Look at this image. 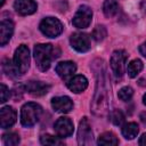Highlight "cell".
<instances>
[{"label": "cell", "instance_id": "obj_19", "mask_svg": "<svg viewBox=\"0 0 146 146\" xmlns=\"http://www.w3.org/2000/svg\"><path fill=\"white\" fill-rule=\"evenodd\" d=\"M103 11L106 17H113L119 11V5L114 0H106L103 6Z\"/></svg>", "mask_w": 146, "mask_h": 146}, {"label": "cell", "instance_id": "obj_27", "mask_svg": "<svg viewBox=\"0 0 146 146\" xmlns=\"http://www.w3.org/2000/svg\"><path fill=\"white\" fill-rule=\"evenodd\" d=\"M111 121L115 124V125H121L124 121V115L120 110H114L111 113Z\"/></svg>", "mask_w": 146, "mask_h": 146}, {"label": "cell", "instance_id": "obj_31", "mask_svg": "<svg viewBox=\"0 0 146 146\" xmlns=\"http://www.w3.org/2000/svg\"><path fill=\"white\" fill-rule=\"evenodd\" d=\"M143 102H144V104L146 105V94L144 95V97H143Z\"/></svg>", "mask_w": 146, "mask_h": 146}, {"label": "cell", "instance_id": "obj_29", "mask_svg": "<svg viewBox=\"0 0 146 146\" xmlns=\"http://www.w3.org/2000/svg\"><path fill=\"white\" fill-rule=\"evenodd\" d=\"M139 51H140V54H141L144 57H146V42H144V43L139 47Z\"/></svg>", "mask_w": 146, "mask_h": 146}, {"label": "cell", "instance_id": "obj_15", "mask_svg": "<svg viewBox=\"0 0 146 146\" xmlns=\"http://www.w3.org/2000/svg\"><path fill=\"white\" fill-rule=\"evenodd\" d=\"M76 71V65L73 62L66 60V62H60L56 66V73L62 78V79H68L70 76L73 75V73Z\"/></svg>", "mask_w": 146, "mask_h": 146}, {"label": "cell", "instance_id": "obj_16", "mask_svg": "<svg viewBox=\"0 0 146 146\" xmlns=\"http://www.w3.org/2000/svg\"><path fill=\"white\" fill-rule=\"evenodd\" d=\"M14 32V24L10 21L2 19L0 23V44L5 46L11 38Z\"/></svg>", "mask_w": 146, "mask_h": 146}, {"label": "cell", "instance_id": "obj_30", "mask_svg": "<svg viewBox=\"0 0 146 146\" xmlns=\"http://www.w3.org/2000/svg\"><path fill=\"white\" fill-rule=\"evenodd\" d=\"M139 145H141V146H146V133H144L141 137H140V139H139Z\"/></svg>", "mask_w": 146, "mask_h": 146}, {"label": "cell", "instance_id": "obj_5", "mask_svg": "<svg viewBox=\"0 0 146 146\" xmlns=\"http://www.w3.org/2000/svg\"><path fill=\"white\" fill-rule=\"evenodd\" d=\"M14 64L21 74H24L30 66V52L25 44H21L14 55Z\"/></svg>", "mask_w": 146, "mask_h": 146}, {"label": "cell", "instance_id": "obj_9", "mask_svg": "<svg viewBox=\"0 0 146 146\" xmlns=\"http://www.w3.org/2000/svg\"><path fill=\"white\" fill-rule=\"evenodd\" d=\"M71 46L79 52H86L90 49V38L86 33H74L70 39Z\"/></svg>", "mask_w": 146, "mask_h": 146}, {"label": "cell", "instance_id": "obj_17", "mask_svg": "<svg viewBox=\"0 0 146 146\" xmlns=\"http://www.w3.org/2000/svg\"><path fill=\"white\" fill-rule=\"evenodd\" d=\"M67 87L72 92L79 94L86 90V88L88 87V80L83 75H75L67 82Z\"/></svg>", "mask_w": 146, "mask_h": 146}, {"label": "cell", "instance_id": "obj_2", "mask_svg": "<svg viewBox=\"0 0 146 146\" xmlns=\"http://www.w3.org/2000/svg\"><path fill=\"white\" fill-rule=\"evenodd\" d=\"M59 56V49L51 44H36L34 47V58L40 71L46 72L51 64V60Z\"/></svg>", "mask_w": 146, "mask_h": 146}, {"label": "cell", "instance_id": "obj_20", "mask_svg": "<svg viewBox=\"0 0 146 146\" xmlns=\"http://www.w3.org/2000/svg\"><path fill=\"white\" fill-rule=\"evenodd\" d=\"M98 145H117L119 140L115 137L114 133L112 132H104L103 135L99 136L98 140H97Z\"/></svg>", "mask_w": 146, "mask_h": 146}, {"label": "cell", "instance_id": "obj_28", "mask_svg": "<svg viewBox=\"0 0 146 146\" xmlns=\"http://www.w3.org/2000/svg\"><path fill=\"white\" fill-rule=\"evenodd\" d=\"M9 97H10V91H9V89L2 83V84H1V90H0V99H1L0 102H1V103H5Z\"/></svg>", "mask_w": 146, "mask_h": 146}, {"label": "cell", "instance_id": "obj_21", "mask_svg": "<svg viewBox=\"0 0 146 146\" xmlns=\"http://www.w3.org/2000/svg\"><path fill=\"white\" fill-rule=\"evenodd\" d=\"M128 74L130 78H135L137 76V74L143 70V63L140 59H133L128 64Z\"/></svg>", "mask_w": 146, "mask_h": 146}, {"label": "cell", "instance_id": "obj_8", "mask_svg": "<svg viewBox=\"0 0 146 146\" xmlns=\"http://www.w3.org/2000/svg\"><path fill=\"white\" fill-rule=\"evenodd\" d=\"M94 140L92 130L87 117H83L79 123L78 129V143L80 145H91Z\"/></svg>", "mask_w": 146, "mask_h": 146}, {"label": "cell", "instance_id": "obj_23", "mask_svg": "<svg viewBox=\"0 0 146 146\" xmlns=\"http://www.w3.org/2000/svg\"><path fill=\"white\" fill-rule=\"evenodd\" d=\"M40 141L43 145H49V146H55V145H62L63 141L59 139V137H54L50 135H42L40 137Z\"/></svg>", "mask_w": 146, "mask_h": 146}, {"label": "cell", "instance_id": "obj_13", "mask_svg": "<svg viewBox=\"0 0 146 146\" xmlns=\"http://www.w3.org/2000/svg\"><path fill=\"white\" fill-rule=\"evenodd\" d=\"M14 8L19 15L25 16L33 14L36 10L38 5L34 0H16L14 3Z\"/></svg>", "mask_w": 146, "mask_h": 146}, {"label": "cell", "instance_id": "obj_6", "mask_svg": "<svg viewBox=\"0 0 146 146\" xmlns=\"http://www.w3.org/2000/svg\"><path fill=\"white\" fill-rule=\"evenodd\" d=\"M127 52L124 50H115L111 56V67L113 73L116 78H121L124 73L125 60H127Z\"/></svg>", "mask_w": 146, "mask_h": 146}, {"label": "cell", "instance_id": "obj_7", "mask_svg": "<svg viewBox=\"0 0 146 146\" xmlns=\"http://www.w3.org/2000/svg\"><path fill=\"white\" fill-rule=\"evenodd\" d=\"M92 17V10L88 6H81L73 17V25L78 29H86L89 26Z\"/></svg>", "mask_w": 146, "mask_h": 146}, {"label": "cell", "instance_id": "obj_3", "mask_svg": "<svg viewBox=\"0 0 146 146\" xmlns=\"http://www.w3.org/2000/svg\"><path fill=\"white\" fill-rule=\"evenodd\" d=\"M41 107L35 103H27L22 107L21 122L24 127H33L40 119Z\"/></svg>", "mask_w": 146, "mask_h": 146}, {"label": "cell", "instance_id": "obj_22", "mask_svg": "<svg viewBox=\"0 0 146 146\" xmlns=\"http://www.w3.org/2000/svg\"><path fill=\"white\" fill-rule=\"evenodd\" d=\"M2 141L6 146H15V145L19 144V136L14 132L5 133L2 136Z\"/></svg>", "mask_w": 146, "mask_h": 146}, {"label": "cell", "instance_id": "obj_4", "mask_svg": "<svg viewBox=\"0 0 146 146\" xmlns=\"http://www.w3.org/2000/svg\"><path fill=\"white\" fill-rule=\"evenodd\" d=\"M40 30L48 38H56L63 32V24L55 17H47L40 23Z\"/></svg>", "mask_w": 146, "mask_h": 146}, {"label": "cell", "instance_id": "obj_10", "mask_svg": "<svg viewBox=\"0 0 146 146\" xmlns=\"http://www.w3.org/2000/svg\"><path fill=\"white\" fill-rule=\"evenodd\" d=\"M54 129L59 138L70 137L73 133V122L68 117H59L55 122Z\"/></svg>", "mask_w": 146, "mask_h": 146}, {"label": "cell", "instance_id": "obj_32", "mask_svg": "<svg viewBox=\"0 0 146 146\" xmlns=\"http://www.w3.org/2000/svg\"><path fill=\"white\" fill-rule=\"evenodd\" d=\"M3 3H5V0H1V2H0V6H3Z\"/></svg>", "mask_w": 146, "mask_h": 146}, {"label": "cell", "instance_id": "obj_18", "mask_svg": "<svg viewBox=\"0 0 146 146\" xmlns=\"http://www.w3.org/2000/svg\"><path fill=\"white\" fill-rule=\"evenodd\" d=\"M138 131H139V128L135 122L125 123L122 128V135L125 139H133L138 135Z\"/></svg>", "mask_w": 146, "mask_h": 146}, {"label": "cell", "instance_id": "obj_14", "mask_svg": "<svg viewBox=\"0 0 146 146\" xmlns=\"http://www.w3.org/2000/svg\"><path fill=\"white\" fill-rule=\"evenodd\" d=\"M25 89L29 94H31L33 96H42L49 91L50 86L47 83H43L41 81H30L26 83Z\"/></svg>", "mask_w": 146, "mask_h": 146}, {"label": "cell", "instance_id": "obj_11", "mask_svg": "<svg viewBox=\"0 0 146 146\" xmlns=\"http://www.w3.org/2000/svg\"><path fill=\"white\" fill-rule=\"evenodd\" d=\"M16 122V111L10 106H5L0 110V127L7 129Z\"/></svg>", "mask_w": 146, "mask_h": 146}, {"label": "cell", "instance_id": "obj_12", "mask_svg": "<svg viewBox=\"0 0 146 146\" xmlns=\"http://www.w3.org/2000/svg\"><path fill=\"white\" fill-rule=\"evenodd\" d=\"M51 106L56 112L68 113L73 108V102L71 100L70 97H66V96L55 97L51 99Z\"/></svg>", "mask_w": 146, "mask_h": 146}, {"label": "cell", "instance_id": "obj_25", "mask_svg": "<svg viewBox=\"0 0 146 146\" xmlns=\"http://www.w3.org/2000/svg\"><path fill=\"white\" fill-rule=\"evenodd\" d=\"M132 95H133V90H132V88H130V87H123V88H121V89L119 90V92H117V97H119L121 100H123V102L130 100L131 97H132Z\"/></svg>", "mask_w": 146, "mask_h": 146}, {"label": "cell", "instance_id": "obj_1", "mask_svg": "<svg viewBox=\"0 0 146 146\" xmlns=\"http://www.w3.org/2000/svg\"><path fill=\"white\" fill-rule=\"evenodd\" d=\"M92 70L96 78L95 95L91 103V111L95 115L103 116L108 111V81L106 76V68L102 59H96L92 64Z\"/></svg>", "mask_w": 146, "mask_h": 146}, {"label": "cell", "instance_id": "obj_26", "mask_svg": "<svg viewBox=\"0 0 146 146\" xmlns=\"http://www.w3.org/2000/svg\"><path fill=\"white\" fill-rule=\"evenodd\" d=\"M3 71L8 74V75H10V76H18V74H21L19 73V71L17 70V67L15 66V64H11L9 60H5L3 62Z\"/></svg>", "mask_w": 146, "mask_h": 146}, {"label": "cell", "instance_id": "obj_24", "mask_svg": "<svg viewBox=\"0 0 146 146\" xmlns=\"http://www.w3.org/2000/svg\"><path fill=\"white\" fill-rule=\"evenodd\" d=\"M106 34H107V31H106V29H105L103 25H97V26L94 29V31H92V38H94L96 41H102V40H104L105 36H106Z\"/></svg>", "mask_w": 146, "mask_h": 146}]
</instances>
